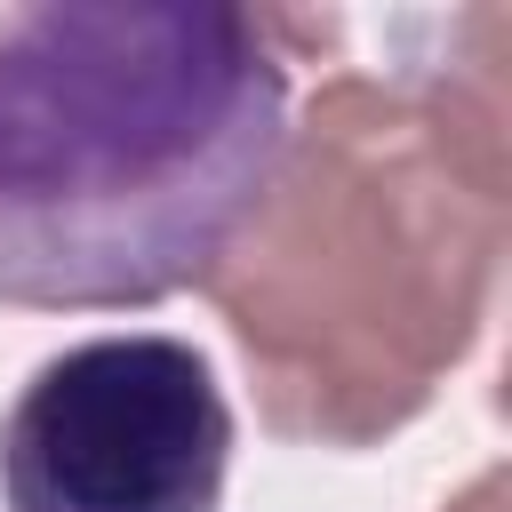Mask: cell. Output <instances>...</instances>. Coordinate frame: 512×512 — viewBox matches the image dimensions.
I'll use <instances>...</instances> for the list:
<instances>
[{
  "label": "cell",
  "mask_w": 512,
  "mask_h": 512,
  "mask_svg": "<svg viewBox=\"0 0 512 512\" xmlns=\"http://www.w3.org/2000/svg\"><path fill=\"white\" fill-rule=\"evenodd\" d=\"M288 144L272 16L48 0L0 16V304L120 312L224 264Z\"/></svg>",
  "instance_id": "obj_1"
},
{
  "label": "cell",
  "mask_w": 512,
  "mask_h": 512,
  "mask_svg": "<svg viewBox=\"0 0 512 512\" xmlns=\"http://www.w3.org/2000/svg\"><path fill=\"white\" fill-rule=\"evenodd\" d=\"M232 408L184 336H88L32 368L0 424L8 512H216Z\"/></svg>",
  "instance_id": "obj_2"
}]
</instances>
